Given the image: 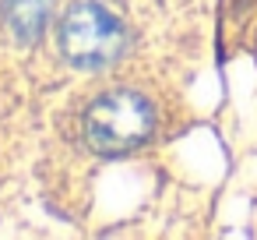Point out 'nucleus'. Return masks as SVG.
Returning a JSON list of instances; mask_svg holds the SVG:
<instances>
[{"label":"nucleus","mask_w":257,"mask_h":240,"mask_svg":"<svg viewBox=\"0 0 257 240\" xmlns=\"http://www.w3.org/2000/svg\"><path fill=\"white\" fill-rule=\"evenodd\" d=\"M152 106L138 92H109L85 117V138L99 155H127L152 134Z\"/></svg>","instance_id":"1"},{"label":"nucleus","mask_w":257,"mask_h":240,"mask_svg":"<svg viewBox=\"0 0 257 240\" xmlns=\"http://www.w3.org/2000/svg\"><path fill=\"white\" fill-rule=\"evenodd\" d=\"M0 15L18 43H36L50 18V0H0Z\"/></svg>","instance_id":"3"},{"label":"nucleus","mask_w":257,"mask_h":240,"mask_svg":"<svg viewBox=\"0 0 257 240\" xmlns=\"http://www.w3.org/2000/svg\"><path fill=\"white\" fill-rule=\"evenodd\" d=\"M123 46H127L123 25L92 0L74 4L60 22V50L74 67H85V71L106 67L123 53Z\"/></svg>","instance_id":"2"}]
</instances>
